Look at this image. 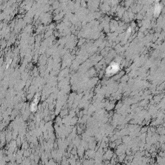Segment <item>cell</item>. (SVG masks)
Returning a JSON list of instances; mask_svg holds the SVG:
<instances>
[{
  "label": "cell",
  "mask_w": 165,
  "mask_h": 165,
  "mask_svg": "<svg viewBox=\"0 0 165 165\" xmlns=\"http://www.w3.org/2000/svg\"><path fill=\"white\" fill-rule=\"evenodd\" d=\"M161 11V7L160 6H156V8H155V13H157L159 14Z\"/></svg>",
  "instance_id": "7a4b0ae2"
},
{
  "label": "cell",
  "mask_w": 165,
  "mask_h": 165,
  "mask_svg": "<svg viewBox=\"0 0 165 165\" xmlns=\"http://www.w3.org/2000/svg\"><path fill=\"white\" fill-rule=\"evenodd\" d=\"M119 69V64L116 63H112L109 65L106 69V74L108 75H112L116 74Z\"/></svg>",
  "instance_id": "6da1fadb"
}]
</instances>
